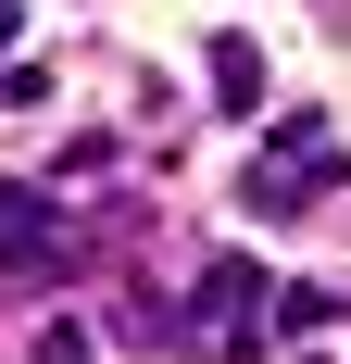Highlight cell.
Instances as JSON below:
<instances>
[{
	"instance_id": "6da1fadb",
	"label": "cell",
	"mask_w": 351,
	"mask_h": 364,
	"mask_svg": "<svg viewBox=\"0 0 351 364\" xmlns=\"http://www.w3.org/2000/svg\"><path fill=\"white\" fill-rule=\"evenodd\" d=\"M0 264H26V277H63V226H50V188H0Z\"/></svg>"
},
{
	"instance_id": "7a4b0ae2",
	"label": "cell",
	"mask_w": 351,
	"mask_h": 364,
	"mask_svg": "<svg viewBox=\"0 0 351 364\" xmlns=\"http://www.w3.org/2000/svg\"><path fill=\"white\" fill-rule=\"evenodd\" d=\"M264 289H276V277H264V264H239V252H226V264H213V277H201V327H226V339H239V352H251V339H264Z\"/></svg>"
},
{
	"instance_id": "3957f363",
	"label": "cell",
	"mask_w": 351,
	"mask_h": 364,
	"mask_svg": "<svg viewBox=\"0 0 351 364\" xmlns=\"http://www.w3.org/2000/svg\"><path fill=\"white\" fill-rule=\"evenodd\" d=\"M213 113H264V50H251V38L213 50Z\"/></svg>"
},
{
	"instance_id": "277c9868",
	"label": "cell",
	"mask_w": 351,
	"mask_h": 364,
	"mask_svg": "<svg viewBox=\"0 0 351 364\" xmlns=\"http://www.w3.org/2000/svg\"><path fill=\"white\" fill-rule=\"evenodd\" d=\"M264 327H288V339H326V327H351V301L339 289H276V314Z\"/></svg>"
},
{
	"instance_id": "5b68a950",
	"label": "cell",
	"mask_w": 351,
	"mask_h": 364,
	"mask_svg": "<svg viewBox=\"0 0 351 364\" xmlns=\"http://www.w3.org/2000/svg\"><path fill=\"white\" fill-rule=\"evenodd\" d=\"M38 364H75V327H50V352H38Z\"/></svg>"
},
{
	"instance_id": "8992f818",
	"label": "cell",
	"mask_w": 351,
	"mask_h": 364,
	"mask_svg": "<svg viewBox=\"0 0 351 364\" xmlns=\"http://www.w3.org/2000/svg\"><path fill=\"white\" fill-rule=\"evenodd\" d=\"M13 26H26V0H0V38H13Z\"/></svg>"
}]
</instances>
